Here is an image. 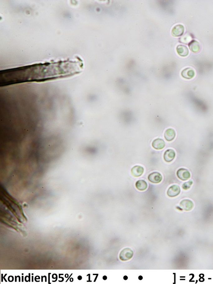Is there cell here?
Segmentation results:
<instances>
[{
	"mask_svg": "<svg viewBox=\"0 0 213 284\" xmlns=\"http://www.w3.org/2000/svg\"><path fill=\"white\" fill-rule=\"evenodd\" d=\"M134 252L131 249L129 248H126L120 252V258L122 261H126L130 260L132 258Z\"/></svg>",
	"mask_w": 213,
	"mask_h": 284,
	"instance_id": "1",
	"label": "cell"
},
{
	"mask_svg": "<svg viewBox=\"0 0 213 284\" xmlns=\"http://www.w3.org/2000/svg\"><path fill=\"white\" fill-rule=\"evenodd\" d=\"M177 176L178 178L182 181H186L189 179L191 177L190 173L186 169L181 168L177 171Z\"/></svg>",
	"mask_w": 213,
	"mask_h": 284,
	"instance_id": "2",
	"label": "cell"
},
{
	"mask_svg": "<svg viewBox=\"0 0 213 284\" xmlns=\"http://www.w3.org/2000/svg\"><path fill=\"white\" fill-rule=\"evenodd\" d=\"M148 179L150 182L158 184L163 179V177L159 172H154L149 175L148 176Z\"/></svg>",
	"mask_w": 213,
	"mask_h": 284,
	"instance_id": "3",
	"label": "cell"
},
{
	"mask_svg": "<svg viewBox=\"0 0 213 284\" xmlns=\"http://www.w3.org/2000/svg\"><path fill=\"white\" fill-rule=\"evenodd\" d=\"M184 32V27L182 25H176L171 31V34L174 37H179L182 36Z\"/></svg>",
	"mask_w": 213,
	"mask_h": 284,
	"instance_id": "4",
	"label": "cell"
},
{
	"mask_svg": "<svg viewBox=\"0 0 213 284\" xmlns=\"http://www.w3.org/2000/svg\"><path fill=\"white\" fill-rule=\"evenodd\" d=\"M180 188L178 185H174L170 186L167 191V195L169 197H174L180 193Z\"/></svg>",
	"mask_w": 213,
	"mask_h": 284,
	"instance_id": "5",
	"label": "cell"
},
{
	"mask_svg": "<svg viewBox=\"0 0 213 284\" xmlns=\"http://www.w3.org/2000/svg\"><path fill=\"white\" fill-rule=\"evenodd\" d=\"M175 152L173 149H168L164 155V159L165 161L169 163L172 161L175 157Z\"/></svg>",
	"mask_w": 213,
	"mask_h": 284,
	"instance_id": "6",
	"label": "cell"
},
{
	"mask_svg": "<svg viewBox=\"0 0 213 284\" xmlns=\"http://www.w3.org/2000/svg\"><path fill=\"white\" fill-rule=\"evenodd\" d=\"M152 146L154 149L157 150H161L165 147V143L163 139L157 138L153 141Z\"/></svg>",
	"mask_w": 213,
	"mask_h": 284,
	"instance_id": "7",
	"label": "cell"
},
{
	"mask_svg": "<svg viewBox=\"0 0 213 284\" xmlns=\"http://www.w3.org/2000/svg\"><path fill=\"white\" fill-rule=\"evenodd\" d=\"M181 75L184 78L186 79H191L194 77L195 72H194V70L192 69V68H186L182 71Z\"/></svg>",
	"mask_w": 213,
	"mask_h": 284,
	"instance_id": "8",
	"label": "cell"
},
{
	"mask_svg": "<svg viewBox=\"0 0 213 284\" xmlns=\"http://www.w3.org/2000/svg\"><path fill=\"white\" fill-rule=\"evenodd\" d=\"M144 169L143 167L140 166H136L132 168L131 172L134 177H138L142 176L144 172Z\"/></svg>",
	"mask_w": 213,
	"mask_h": 284,
	"instance_id": "9",
	"label": "cell"
},
{
	"mask_svg": "<svg viewBox=\"0 0 213 284\" xmlns=\"http://www.w3.org/2000/svg\"><path fill=\"white\" fill-rule=\"evenodd\" d=\"M176 135V132L172 128H168L165 131L164 136L167 141H171L175 138Z\"/></svg>",
	"mask_w": 213,
	"mask_h": 284,
	"instance_id": "10",
	"label": "cell"
},
{
	"mask_svg": "<svg viewBox=\"0 0 213 284\" xmlns=\"http://www.w3.org/2000/svg\"><path fill=\"white\" fill-rule=\"evenodd\" d=\"M180 206L182 209L186 211H189L193 208L194 204L190 200H184L180 202Z\"/></svg>",
	"mask_w": 213,
	"mask_h": 284,
	"instance_id": "11",
	"label": "cell"
},
{
	"mask_svg": "<svg viewBox=\"0 0 213 284\" xmlns=\"http://www.w3.org/2000/svg\"><path fill=\"white\" fill-rule=\"evenodd\" d=\"M177 51L178 54L182 57L187 56L189 53V50H188V48L184 45H178L177 47Z\"/></svg>",
	"mask_w": 213,
	"mask_h": 284,
	"instance_id": "12",
	"label": "cell"
},
{
	"mask_svg": "<svg viewBox=\"0 0 213 284\" xmlns=\"http://www.w3.org/2000/svg\"><path fill=\"white\" fill-rule=\"evenodd\" d=\"M190 49L194 53H197L200 51V45L199 43L196 41L192 40L188 45Z\"/></svg>",
	"mask_w": 213,
	"mask_h": 284,
	"instance_id": "13",
	"label": "cell"
},
{
	"mask_svg": "<svg viewBox=\"0 0 213 284\" xmlns=\"http://www.w3.org/2000/svg\"><path fill=\"white\" fill-rule=\"evenodd\" d=\"M136 187L140 191H144L148 187V184L144 180H139L136 183Z\"/></svg>",
	"mask_w": 213,
	"mask_h": 284,
	"instance_id": "14",
	"label": "cell"
},
{
	"mask_svg": "<svg viewBox=\"0 0 213 284\" xmlns=\"http://www.w3.org/2000/svg\"><path fill=\"white\" fill-rule=\"evenodd\" d=\"M192 37L189 34H186L184 35L182 37L179 39V41L182 43L187 44L190 43L192 41Z\"/></svg>",
	"mask_w": 213,
	"mask_h": 284,
	"instance_id": "15",
	"label": "cell"
},
{
	"mask_svg": "<svg viewBox=\"0 0 213 284\" xmlns=\"http://www.w3.org/2000/svg\"><path fill=\"white\" fill-rule=\"evenodd\" d=\"M192 184H193V181H189L187 182L184 183L182 185V188L185 190H188L191 187Z\"/></svg>",
	"mask_w": 213,
	"mask_h": 284,
	"instance_id": "16",
	"label": "cell"
},
{
	"mask_svg": "<svg viewBox=\"0 0 213 284\" xmlns=\"http://www.w3.org/2000/svg\"><path fill=\"white\" fill-rule=\"evenodd\" d=\"M123 278H124V280H127V279H128V277H127V276H125Z\"/></svg>",
	"mask_w": 213,
	"mask_h": 284,
	"instance_id": "17",
	"label": "cell"
},
{
	"mask_svg": "<svg viewBox=\"0 0 213 284\" xmlns=\"http://www.w3.org/2000/svg\"><path fill=\"white\" fill-rule=\"evenodd\" d=\"M139 280H142V279H143V277H142V276H140L139 277Z\"/></svg>",
	"mask_w": 213,
	"mask_h": 284,
	"instance_id": "18",
	"label": "cell"
},
{
	"mask_svg": "<svg viewBox=\"0 0 213 284\" xmlns=\"http://www.w3.org/2000/svg\"><path fill=\"white\" fill-rule=\"evenodd\" d=\"M103 279L104 280H106V279H107V277L106 276H104L103 277Z\"/></svg>",
	"mask_w": 213,
	"mask_h": 284,
	"instance_id": "19",
	"label": "cell"
}]
</instances>
